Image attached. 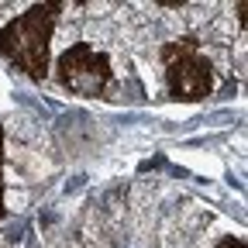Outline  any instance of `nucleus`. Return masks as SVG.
I'll return each mask as SVG.
<instances>
[{
    "label": "nucleus",
    "mask_w": 248,
    "mask_h": 248,
    "mask_svg": "<svg viewBox=\"0 0 248 248\" xmlns=\"http://www.w3.org/2000/svg\"><path fill=\"white\" fill-rule=\"evenodd\" d=\"M62 7L66 4H31L0 28V55L31 83H42L52 69V35Z\"/></svg>",
    "instance_id": "obj_1"
},
{
    "label": "nucleus",
    "mask_w": 248,
    "mask_h": 248,
    "mask_svg": "<svg viewBox=\"0 0 248 248\" xmlns=\"http://www.w3.org/2000/svg\"><path fill=\"white\" fill-rule=\"evenodd\" d=\"M159 59L166 69V90L176 104H197L214 93V62L203 55L193 35L166 42L159 48Z\"/></svg>",
    "instance_id": "obj_2"
},
{
    "label": "nucleus",
    "mask_w": 248,
    "mask_h": 248,
    "mask_svg": "<svg viewBox=\"0 0 248 248\" xmlns=\"http://www.w3.org/2000/svg\"><path fill=\"white\" fill-rule=\"evenodd\" d=\"M55 83L76 97H104L114 83V69L107 52L93 48L90 42H76L55 59Z\"/></svg>",
    "instance_id": "obj_3"
},
{
    "label": "nucleus",
    "mask_w": 248,
    "mask_h": 248,
    "mask_svg": "<svg viewBox=\"0 0 248 248\" xmlns=\"http://www.w3.org/2000/svg\"><path fill=\"white\" fill-rule=\"evenodd\" d=\"M7 217V207H4V128H0V221Z\"/></svg>",
    "instance_id": "obj_4"
},
{
    "label": "nucleus",
    "mask_w": 248,
    "mask_h": 248,
    "mask_svg": "<svg viewBox=\"0 0 248 248\" xmlns=\"http://www.w3.org/2000/svg\"><path fill=\"white\" fill-rule=\"evenodd\" d=\"M214 248H245V241H241V238H234V234H224Z\"/></svg>",
    "instance_id": "obj_5"
}]
</instances>
